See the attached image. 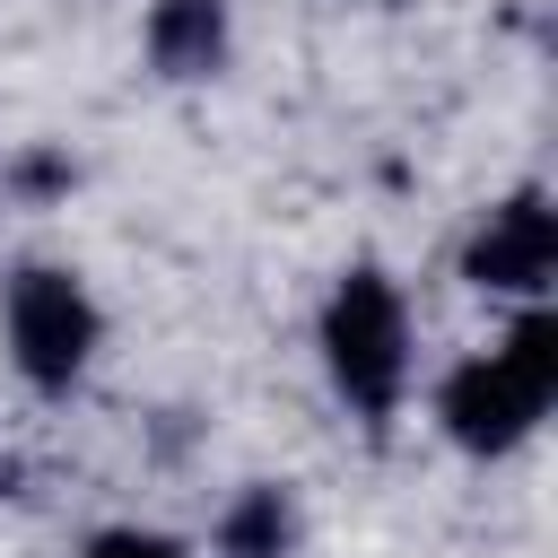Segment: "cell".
I'll use <instances>...</instances> for the list:
<instances>
[{
  "instance_id": "cell-1",
  "label": "cell",
  "mask_w": 558,
  "mask_h": 558,
  "mask_svg": "<svg viewBox=\"0 0 558 558\" xmlns=\"http://www.w3.org/2000/svg\"><path fill=\"white\" fill-rule=\"evenodd\" d=\"M549 401H558V323H549V314H523V323L506 331V349L453 366L445 392H436L445 436H453L462 453H506V445H523Z\"/></svg>"
},
{
  "instance_id": "cell-2",
  "label": "cell",
  "mask_w": 558,
  "mask_h": 558,
  "mask_svg": "<svg viewBox=\"0 0 558 558\" xmlns=\"http://www.w3.org/2000/svg\"><path fill=\"white\" fill-rule=\"evenodd\" d=\"M323 357H331V384L384 418L401 401V375H410V323H401V296L375 279V270H349L323 305Z\"/></svg>"
},
{
  "instance_id": "cell-3",
  "label": "cell",
  "mask_w": 558,
  "mask_h": 558,
  "mask_svg": "<svg viewBox=\"0 0 558 558\" xmlns=\"http://www.w3.org/2000/svg\"><path fill=\"white\" fill-rule=\"evenodd\" d=\"M87 349H96L87 288L70 270H17L9 279V357H17V375L44 384V392H70Z\"/></svg>"
},
{
  "instance_id": "cell-4",
  "label": "cell",
  "mask_w": 558,
  "mask_h": 558,
  "mask_svg": "<svg viewBox=\"0 0 558 558\" xmlns=\"http://www.w3.org/2000/svg\"><path fill=\"white\" fill-rule=\"evenodd\" d=\"M549 262H558V218H549V201L541 192H514L506 209H488V227L471 235V279L480 288H514V296H532L541 279H549Z\"/></svg>"
},
{
  "instance_id": "cell-5",
  "label": "cell",
  "mask_w": 558,
  "mask_h": 558,
  "mask_svg": "<svg viewBox=\"0 0 558 558\" xmlns=\"http://www.w3.org/2000/svg\"><path fill=\"white\" fill-rule=\"evenodd\" d=\"M148 52L166 78H209L227 61V0H157Z\"/></svg>"
},
{
  "instance_id": "cell-6",
  "label": "cell",
  "mask_w": 558,
  "mask_h": 558,
  "mask_svg": "<svg viewBox=\"0 0 558 558\" xmlns=\"http://www.w3.org/2000/svg\"><path fill=\"white\" fill-rule=\"evenodd\" d=\"M288 532H296V514H288L279 488H244V497L227 506V523H218L227 558H288Z\"/></svg>"
},
{
  "instance_id": "cell-7",
  "label": "cell",
  "mask_w": 558,
  "mask_h": 558,
  "mask_svg": "<svg viewBox=\"0 0 558 558\" xmlns=\"http://www.w3.org/2000/svg\"><path fill=\"white\" fill-rule=\"evenodd\" d=\"M87 558H183V549L157 532H105V541H87Z\"/></svg>"
}]
</instances>
